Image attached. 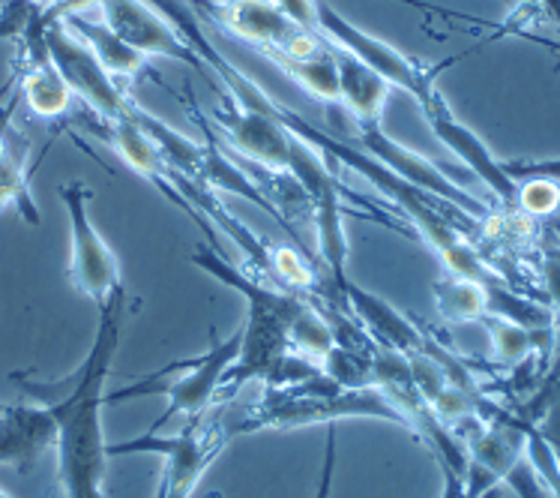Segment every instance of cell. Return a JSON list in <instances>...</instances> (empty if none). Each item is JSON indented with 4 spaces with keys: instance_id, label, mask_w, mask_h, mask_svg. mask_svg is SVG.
Returning a JSON list of instances; mask_svg holds the SVG:
<instances>
[{
    "instance_id": "obj_1",
    "label": "cell",
    "mask_w": 560,
    "mask_h": 498,
    "mask_svg": "<svg viewBox=\"0 0 560 498\" xmlns=\"http://www.w3.org/2000/svg\"><path fill=\"white\" fill-rule=\"evenodd\" d=\"M100 310L96 334L88 358L72 375L69 391L58 403H48L58 424V477L67 498H105L108 441L103 432V406L108 403L105 382L112 375L120 331H124L126 289H117Z\"/></svg>"
},
{
    "instance_id": "obj_2",
    "label": "cell",
    "mask_w": 560,
    "mask_h": 498,
    "mask_svg": "<svg viewBox=\"0 0 560 498\" xmlns=\"http://www.w3.org/2000/svg\"><path fill=\"white\" fill-rule=\"evenodd\" d=\"M189 262L201 267L207 277L222 282L225 289L243 294V301H246L241 355L225 372L219 396H234L252 379H258L267 387H285V384H298L320 372L310 360L298 358L291 348V327L310 303L298 298L294 291L279 289L273 282L246 274L241 267H231L229 258L213 246L210 250L195 246Z\"/></svg>"
},
{
    "instance_id": "obj_3",
    "label": "cell",
    "mask_w": 560,
    "mask_h": 498,
    "mask_svg": "<svg viewBox=\"0 0 560 498\" xmlns=\"http://www.w3.org/2000/svg\"><path fill=\"white\" fill-rule=\"evenodd\" d=\"M351 417H377L408 429V420L387 391L377 384L369 387H345L327 372L320 370L310 379L285 387H267V394L258 406H252L246 415L231 429V436H249L264 429H298L318 427V424H339Z\"/></svg>"
},
{
    "instance_id": "obj_4",
    "label": "cell",
    "mask_w": 560,
    "mask_h": 498,
    "mask_svg": "<svg viewBox=\"0 0 560 498\" xmlns=\"http://www.w3.org/2000/svg\"><path fill=\"white\" fill-rule=\"evenodd\" d=\"M231 429L225 415L189 417L177 436H160L144 432L132 441L108 444V456H126V453H156L162 456L160 493L156 498H192V493L207 475V468L217 463L222 451L229 448Z\"/></svg>"
},
{
    "instance_id": "obj_5",
    "label": "cell",
    "mask_w": 560,
    "mask_h": 498,
    "mask_svg": "<svg viewBox=\"0 0 560 498\" xmlns=\"http://www.w3.org/2000/svg\"><path fill=\"white\" fill-rule=\"evenodd\" d=\"M241 339L243 334L241 327H237L229 339L213 343L205 355L168 363L165 370L150 372V375H144L132 387H120L115 394H108V403H124V399H136V396L148 394L168 396V406L153 420V427L148 432H160L174 417H186L189 420V417L205 415V412H210L213 399L219 396L225 372H229L231 363L241 355Z\"/></svg>"
},
{
    "instance_id": "obj_6",
    "label": "cell",
    "mask_w": 560,
    "mask_h": 498,
    "mask_svg": "<svg viewBox=\"0 0 560 498\" xmlns=\"http://www.w3.org/2000/svg\"><path fill=\"white\" fill-rule=\"evenodd\" d=\"M58 196L69 220V282L88 301L103 306L117 289H124V277L115 250L91 220L93 189L84 181H67L58 186Z\"/></svg>"
},
{
    "instance_id": "obj_7",
    "label": "cell",
    "mask_w": 560,
    "mask_h": 498,
    "mask_svg": "<svg viewBox=\"0 0 560 498\" xmlns=\"http://www.w3.org/2000/svg\"><path fill=\"white\" fill-rule=\"evenodd\" d=\"M39 24H43L48 58L55 63V70L60 72V79L67 82L72 96H79L81 103L91 108V115L105 117V120L129 115L132 103L126 100L124 88L117 84L112 72L105 70L91 48L84 46L63 22H43L39 19Z\"/></svg>"
},
{
    "instance_id": "obj_8",
    "label": "cell",
    "mask_w": 560,
    "mask_h": 498,
    "mask_svg": "<svg viewBox=\"0 0 560 498\" xmlns=\"http://www.w3.org/2000/svg\"><path fill=\"white\" fill-rule=\"evenodd\" d=\"M318 34L330 43V46L342 48L351 58L360 63H366L369 70H375L377 76H384L393 88H401L405 93H411L413 100H420L432 84L438 82V76L450 67V63H438V67H425V63H413L411 58H405L399 48H393L384 43L381 36L360 31L357 24L345 19L342 12L320 3L318 0Z\"/></svg>"
},
{
    "instance_id": "obj_9",
    "label": "cell",
    "mask_w": 560,
    "mask_h": 498,
    "mask_svg": "<svg viewBox=\"0 0 560 498\" xmlns=\"http://www.w3.org/2000/svg\"><path fill=\"white\" fill-rule=\"evenodd\" d=\"M354 144L360 151H366L372 160L387 165L389 172L399 174L401 181L432 193V196L446 201V205L468 213L470 220H486L489 217V208L477 196H470L456 177H450L441 165L425 160L423 153L399 144L381 124H354Z\"/></svg>"
},
{
    "instance_id": "obj_10",
    "label": "cell",
    "mask_w": 560,
    "mask_h": 498,
    "mask_svg": "<svg viewBox=\"0 0 560 498\" xmlns=\"http://www.w3.org/2000/svg\"><path fill=\"white\" fill-rule=\"evenodd\" d=\"M210 117L222 132V141L237 157L270 172H288L294 148H298V132H291L282 124V108L279 115H264V112L243 108L229 93H222V105L213 108Z\"/></svg>"
},
{
    "instance_id": "obj_11",
    "label": "cell",
    "mask_w": 560,
    "mask_h": 498,
    "mask_svg": "<svg viewBox=\"0 0 560 498\" xmlns=\"http://www.w3.org/2000/svg\"><path fill=\"white\" fill-rule=\"evenodd\" d=\"M420 112L429 120V127L438 136V141L456 153L462 163L468 165L470 172L480 177L482 184L492 189V196L506 205V208L515 210V198H518V184H515L510 174L503 172V160H498L489 144L474 132L470 127H465L456 117V112L450 108V103L444 100V93L438 88V82L429 88V91L417 100Z\"/></svg>"
},
{
    "instance_id": "obj_12",
    "label": "cell",
    "mask_w": 560,
    "mask_h": 498,
    "mask_svg": "<svg viewBox=\"0 0 560 498\" xmlns=\"http://www.w3.org/2000/svg\"><path fill=\"white\" fill-rule=\"evenodd\" d=\"M100 19L108 31H115L126 46L141 51L144 58L184 60L192 70L205 72V63L195 58V51L184 43L165 15L150 0H100ZM210 79V76H207Z\"/></svg>"
},
{
    "instance_id": "obj_13",
    "label": "cell",
    "mask_w": 560,
    "mask_h": 498,
    "mask_svg": "<svg viewBox=\"0 0 560 498\" xmlns=\"http://www.w3.org/2000/svg\"><path fill=\"white\" fill-rule=\"evenodd\" d=\"M19 55H22L19 58V91H22L27 108L39 117L67 115L72 105V91L48 58L39 15L31 24V31L19 39Z\"/></svg>"
},
{
    "instance_id": "obj_14",
    "label": "cell",
    "mask_w": 560,
    "mask_h": 498,
    "mask_svg": "<svg viewBox=\"0 0 560 498\" xmlns=\"http://www.w3.org/2000/svg\"><path fill=\"white\" fill-rule=\"evenodd\" d=\"M217 22L243 43L261 48L264 55L285 51L288 43L300 34V27L273 0H213Z\"/></svg>"
},
{
    "instance_id": "obj_15",
    "label": "cell",
    "mask_w": 560,
    "mask_h": 498,
    "mask_svg": "<svg viewBox=\"0 0 560 498\" xmlns=\"http://www.w3.org/2000/svg\"><path fill=\"white\" fill-rule=\"evenodd\" d=\"M58 424L48 406H3L0 415V465L27 475L43 453L55 451Z\"/></svg>"
},
{
    "instance_id": "obj_16",
    "label": "cell",
    "mask_w": 560,
    "mask_h": 498,
    "mask_svg": "<svg viewBox=\"0 0 560 498\" xmlns=\"http://www.w3.org/2000/svg\"><path fill=\"white\" fill-rule=\"evenodd\" d=\"M336 289L342 291L345 298H348V303H351V310L372 327V334H375L387 348L399 351V355H417V351H425V348H429V339L423 336V331H417L396 306H389L387 301H381L377 294L360 289L351 279L339 282Z\"/></svg>"
},
{
    "instance_id": "obj_17",
    "label": "cell",
    "mask_w": 560,
    "mask_h": 498,
    "mask_svg": "<svg viewBox=\"0 0 560 498\" xmlns=\"http://www.w3.org/2000/svg\"><path fill=\"white\" fill-rule=\"evenodd\" d=\"M336 67H339V105L351 112L354 124H381L393 84L342 48H336Z\"/></svg>"
},
{
    "instance_id": "obj_18",
    "label": "cell",
    "mask_w": 560,
    "mask_h": 498,
    "mask_svg": "<svg viewBox=\"0 0 560 498\" xmlns=\"http://www.w3.org/2000/svg\"><path fill=\"white\" fill-rule=\"evenodd\" d=\"M72 34L79 36L84 46L91 48L93 55L100 58L105 70L112 72L115 79H126V82H136L141 72L148 70V58L136 51L132 46H126L124 39L108 31L103 24V19H88V12L81 15H69L63 19Z\"/></svg>"
},
{
    "instance_id": "obj_19",
    "label": "cell",
    "mask_w": 560,
    "mask_h": 498,
    "mask_svg": "<svg viewBox=\"0 0 560 498\" xmlns=\"http://www.w3.org/2000/svg\"><path fill=\"white\" fill-rule=\"evenodd\" d=\"M267 58L273 60L288 79H294L303 91H310L315 100L339 105V67H336V48L330 43H324V48H318L310 58H285L279 51Z\"/></svg>"
},
{
    "instance_id": "obj_20",
    "label": "cell",
    "mask_w": 560,
    "mask_h": 498,
    "mask_svg": "<svg viewBox=\"0 0 560 498\" xmlns=\"http://www.w3.org/2000/svg\"><path fill=\"white\" fill-rule=\"evenodd\" d=\"M489 336H492V348H494V360L501 367H518L525 363L534 351H549L555 346V327H522L515 322H506L501 315L486 313L480 319Z\"/></svg>"
},
{
    "instance_id": "obj_21",
    "label": "cell",
    "mask_w": 560,
    "mask_h": 498,
    "mask_svg": "<svg viewBox=\"0 0 560 498\" xmlns=\"http://www.w3.org/2000/svg\"><path fill=\"white\" fill-rule=\"evenodd\" d=\"M15 208L27 225H39V208L31 196L27 172V141L10 139V148L0 157V210Z\"/></svg>"
},
{
    "instance_id": "obj_22",
    "label": "cell",
    "mask_w": 560,
    "mask_h": 498,
    "mask_svg": "<svg viewBox=\"0 0 560 498\" xmlns=\"http://www.w3.org/2000/svg\"><path fill=\"white\" fill-rule=\"evenodd\" d=\"M435 306L438 315L453 325L480 322L489 313V286L477 279L446 274L435 282Z\"/></svg>"
},
{
    "instance_id": "obj_23",
    "label": "cell",
    "mask_w": 560,
    "mask_h": 498,
    "mask_svg": "<svg viewBox=\"0 0 560 498\" xmlns=\"http://www.w3.org/2000/svg\"><path fill=\"white\" fill-rule=\"evenodd\" d=\"M560 208V184L551 181H522L518 184V198L515 210H522L527 217H549Z\"/></svg>"
},
{
    "instance_id": "obj_24",
    "label": "cell",
    "mask_w": 560,
    "mask_h": 498,
    "mask_svg": "<svg viewBox=\"0 0 560 498\" xmlns=\"http://www.w3.org/2000/svg\"><path fill=\"white\" fill-rule=\"evenodd\" d=\"M503 172L510 174L515 184H522V181L560 184V157L555 160H503Z\"/></svg>"
},
{
    "instance_id": "obj_25",
    "label": "cell",
    "mask_w": 560,
    "mask_h": 498,
    "mask_svg": "<svg viewBox=\"0 0 560 498\" xmlns=\"http://www.w3.org/2000/svg\"><path fill=\"white\" fill-rule=\"evenodd\" d=\"M339 429L336 424L327 427V444H324V463H320V477L315 484V496L312 498H330L332 484H336V456H339Z\"/></svg>"
},
{
    "instance_id": "obj_26",
    "label": "cell",
    "mask_w": 560,
    "mask_h": 498,
    "mask_svg": "<svg viewBox=\"0 0 560 498\" xmlns=\"http://www.w3.org/2000/svg\"><path fill=\"white\" fill-rule=\"evenodd\" d=\"M273 3L298 24L300 31L318 34V0H273Z\"/></svg>"
},
{
    "instance_id": "obj_27",
    "label": "cell",
    "mask_w": 560,
    "mask_h": 498,
    "mask_svg": "<svg viewBox=\"0 0 560 498\" xmlns=\"http://www.w3.org/2000/svg\"><path fill=\"white\" fill-rule=\"evenodd\" d=\"M441 498H465V477L444 472V496Z\"/></svg>"
},
{
    "instance_id": "obj_28",
    "label": "cell",
    "mask_w": 560,
    "mask_h": 498,
    "mask_svg": "<svg viewBox=\"0 0 560 498\" xmlns=\"http://www.w3.org/2000/svg\"><path fill=\"white\" fill-rule=\"evenodd\" d=\"M7 148H10V139H7V136H3V132H0V157H3V153H7Z\"/></svg>"
},
{
    "instance_id": "obj_29",
    "label": "cell",
    "mask_w": 560,
    "mask_h": 498,
    "mask_svg": "<svg viewBox=\"0 0 560 498\" xmlns=\"http://www.w3.org/2000/svg\"><path fill=\"white\" fill-rule=\"evenodd\" d=\"M0 498H10V496H7V493H3V489H0Z\"/></svg>"
},
{
    "instance_id": "obj_30",
    "label": "cell",
    "mask_w": 560,
    "mask_h": 498,
    "mask_svg": "<svg viewBox=\"0 0 560 498\" xmlns=\"http://www.w3.org/2000/svg\"><path fill=\"white\" fill-rule=\"evenodd\" d=\"M0 415H3V406H0Z\"/></svg>"
},
{
    "instance_id": "obj_31",
    "label": "cell",
    "mask_w": 560,
    "mask_h": 498,
    "mask_svg": "<svg viewBox=\"0 0 560 498\" xmlns=\"http://www.w3.org/2000/svg\"><path fill=\"white\" fill-rule=\"evenodd\" d=\"M0 3H3V0H0Z\"/></svg>"
}]
</instances>
